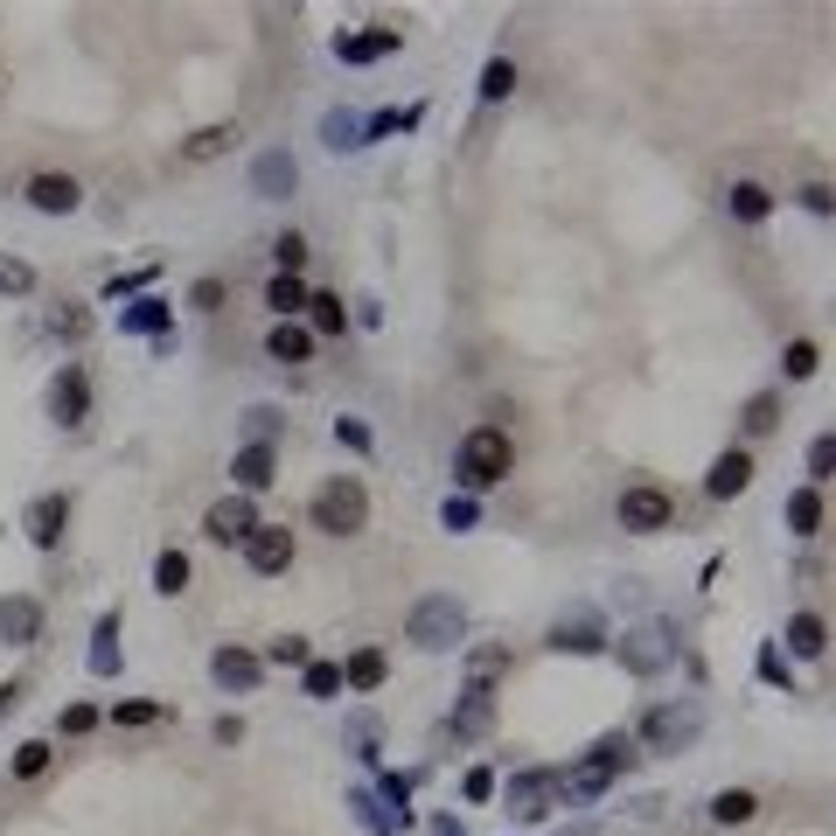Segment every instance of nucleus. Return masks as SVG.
<instances>
[{
	"instance_id": "3",
	"label": "nucleus",
	"mask_w": 836,
	"mask_h": 836,
	"mask_svg": "<svg viewBox=\"0 0 836 836\" xmlns=\"http://www.w3.org/2000/svg\"><path fill=\"white\" fill-rule=\"evenodd\" d=\"M635 759H641L635 732H606V739H593V753L565 774V794H606V788H614V774H627Z\"/></svg>"
},
{
	"instance_id": "35",
	"label": "nucleus",
	"mask_w": 836,
	"mask_h": 836,
	"mask_svg": "<svg viewBox=\"0 0 836 836\" xmlns=\"http://www.w3.org/2000/svg\"><path fill=\"white\" fill-rule=\"evenodd\" d=\"M502 670H509V649H474L467 655V683H474V690H488Z\"/></svg>"
},
{
	"instance_id": "5",
	"label": "nucleus",
	"mask_w": 836,
	"mask_h": 836,
	"mask_svg": "<svg viewBox=\"0 0 836 836\" xmlns=\"http://www.w3.org/2000/svg\"><path fill=\"white\" fill-rule=\"evenodd\" d=\"M502 802L516 809L523 823H537V815H550V809L565 802V774H558V767H523V774H509Z\"/></svg>"
},
{
	"instance_id": "15",
	"label": "nucleus",
	"mask_w": 836,
	"mask_h": 836,
	"mask_svg": "<svg viewBox=\"0 0 836 836\" xmlns=\"http://www.w3.org/2000/svg\"><path fill=\"white\" fill-rule=\"evenodd\" d=\"M209 676H217L223 690H258L265 662H258L252 649H217V655H209Z\"/></svg>"
},
{
	"instance_id": "42",
	"label": "nucleus",
	"mask_w": 836,
	"mask_h": 836,
	"mask_svg": "<svg viewBox=\"0 0 836 836\" xmlns=\"http://www.w3.org/2000/svg\"><path fill=\"white\" fill-rule=\"evenodd\" d=\"M272 258H279V272L300 279V265H307V237H300V231H279V237H272Z\"/></svg>"
},
{
	"instance_id": "52",
	"label": "nucleus",
	"mask_w": 836,
	"mask_h": 836,
	"mask_svg": "<svg viewBox=\"0 0 836 836\" xmlns=\"http://www.w3.org/2000/svg\"><path fill=\"white\" fill-rule=\"evenodd\" d=\"M829 202H836L829 182H809V188H802V209H815V217H829Z\"/></svg>"
},
{
	"instance_id": "34",
	"label": "nucleus",
	"mask_w": 836,
	"mask_h": 836,
	"mask_svg": "<svg viewBox=\"0 0 836 836\" xmlns=\"http://www.w3.org/2000/svg\"><path fill=\"white\" fill-rule=\"evenodd\" d=\"M49 335H56V341H84V335H91V314L78 307V300H63V307L49 314Z\"/></svg>"
},
{
	"instance_id": "55",
	"label": "nucleus",
	"mask_w": 836,
	"mask_h": 836,
	"mask_svg": "<svg viewBox=\"0 0 836 836\" xmlns=\"http://www.w3.org/2000/svg\"><path fill=\"white\" fill-rule=\"evenodd\" d=\"M432 836H461V823H446V815H440V823H432Z\"/></svg>"
},
{
	"instance_id": "26",
	"label": "nucleus",
	"mask_w": 836,
	"mask_h": 836,
	"mask_svg": "<svg viewBox=\"0 0 836 836\" xmlns=\"http://www.w3.org/2000/svg\"><path fill=\"white\" fill-rule=\"evenodd\" d=\"M725 209H732L739 223H767V217H774V196H767L759 182H732V188H725Z\"/></svg>"
},
{
	"instance_id": "16",
	"label": "nucleus",
	"mask_w": 836,
	"mask_h": 836,
	"mask_svg": "<svg viewBox=\"0 0 836 836\" xmlns=\"http://www.w3.org/2000/svg\"><path fill=\"white\" fill-rule=\"evenodd\" d=\"M35 635H43V606L22 600V593H14V600H0V641H8V649H28Z\"/></svg>"
},
{
	"instance_id": "11",
	"label": "nucleus",
	"mask_w": 836,
	"mask_h": 836,
	"mask_svg": "<svg viewBox=\"0 0 836 836\" xmlns=\"http://www.w3.org/2000/svg\"><path fill=\"white\" fill-rule=\"evenodd\" d=\"M49 411H56V426H84V411H91V376L78 363H63V376L49 384Z\"/></svg>"
},
{
	"instance_id": "2",
	"label": "nucleus",
	"mask_w": 836,
	"mask_h": 836,
	"mask_svg": "<svg viewBox=\"0 0 836 836\" xmlns=\"http://www.w3.org/2000/svg\"><path fill=\"white\" fill-rule=\"evenodd\" d=\"M307 523L321 530V537H356V530L370 523L363 481H356V474H328V481L314 488V502H307Z\"/></svg>"
},
{
	"instance_id": "45",
	"label": "nucleus",
	"mask_w": 836,
	"mask_h": 836,
	"mask_svg": "<svg viewBox=\"0 0 836 836\" xmlns=\"http://www.w3.org/2000/svg\"><path fill=\"white\" fill-rule=\"evenodd\" d=\"M829 461H836L829 432H823V440H809V488H823V481H829Z\"/></svg>"
},
{
	"instance_id": "19",
	"label": "nucleus",
	"mask_w": 836,
	"mask_h": 836,
	"mask_svg": "<svg viewBox=\"0 0 836 836\" xmlns=\"http://www.w3.org/2000/svg\"><path fill=\"white\" fill-rule=\"evenodd\" d=\"M405 35L397 28H363V35H335V56L341 63H376V56H397Z\"/></svg>"
},
{
	"instance_id": "46",
	"label": "nucleus",
	"mask_w": 836,
	"mask_h": 836,
	"mask_svg": "<svg viewBox=\"0 0 836 836\" xmlns=\"http://www.w3.org/2000/svg\"><path fill=\"white\" fill-rule=\"evenodd\" d=\"M335 440L341 446H349V453H370L376 440H370V426H363V418H335Z\"/></svg>"
},
{
	"instance_id": "39",
	"label": "nucleus",
	"mask_w": 836,
	"mask_h": 836,
	"mask_svg": "<svg viewBox=\"0 0 836 836\" xmlns=\"http://www.w3.org/2000/svg\"><path fill=\"white\" fill-rule=\"evenodd\" d=\"M112 641H119V614H105V620H98V649H91V670H98V676L119 670V649H112Z\"/></svg>"
},
{
	"instance_id": "10",
	"label": "nucleus",
	"mask_w": 836,
	"mask_h": 836,
	"mask_svg": "<svg viewBox=\"0 0 836 836\" xmlns=\"http://www.w3.org/2000/svg\"><path fill=\"white\" fill-rule=\"evenodd\" d=\"M231 496H265V488H272L279 481V453L272 446H237L231 453Z\"/></svg>"
},
{
	"instance_id": "38",
	"label": "nucleus",
	"mask_w": 836,
	"mask_h": 836,
	"mask_svg": "<svg viewBox=\"0 0 836 836\" xmlns=\"http://www.w3.org/2000/svg\"><path fill=\"white\" fill-rule=\"evenodd\" d=\"M321 132H328L335 154H341V147H363V119H356V112H328V119H321Z\"/></svg>"
},
{
	"instance_id": "53",
	"label": "nucleus",
	"mask_w": 836,
	"mask_h": 836,
	"mask_svg": "<svg viewBox=\"0 0 836 836\" xmlns=\"http://www.w3.org/2000/svg\"><path fill=\"white\" fill-rule=\"evenodd\" d=\"M488 794H496V774L474 767V774H467V802H488Z\"/></svg>"
},
{
	"instance_id": "49",
	"label": "nucleus",
	"mask_w": 836,
	"mask_h": 836,
	"mask_svg": "<svg viewBox=\"0 0 836 836\" xmlns=\"http://www.w3.org/2000/svg\"><path fill=\"white\" fill-rule=\"evenodd\" d=\"M28 287H35L28 265H22V258H0V293H28Z\"/></svg>"
},
{
	"instance_id": "51",
	"label": "nucleus",
	"mask_w": 836,
	"mask_h": 836,
	"mask_svg": "<svg viewBox=\"0 0 836 836\" xmlns=\"http://www.w3.org/2000/svg\"><path fill=\"white\" fill-rule=\"evenodd\" d=\"M91 725H98V711H91V705H70L63 718H56V732H70V739H78V732H91Z\"/></svg>"
},
{
	"instance_id": "9",
	"label": "nucleus",
	"mask_w": 836,
	"mask_h": 836,
	"mask_svg": "<svg viewBox=\"0 0 836 836\" xmlns=\"http://www.w3.org/2000/svg\"><path fill=\"white\" fill-rule=\"evenodd\" d=\"M252 530H258L252 496H223V502H209V516H202V537L209 544H244Z\"/></svg>"
},
{
	"instance_id": "50",
	"label": "nucleus",
	"mask_w": 836,
	"mask_h": 836,
	"mask_svg": "<svg viewBox=\"0 0 836 836\" xmlns=\"http://www.w3.org/2000/svg\"><path fill=\"white\" fill-rule=\"evenodd\" d=\"M440 523H446V530H474V502H467V496H446Z\"/></svg>"
},
{
	"instance_id": "12",
	"label": "nucleus",
	"mask_w": 836,
	"mask_h": 836,
	"mask_svg": "<svg viewBox=\"0 0 836 836\" xmlns=\"http://www.w3.org/2000/svg\"><path fill=\"white\" fill-rule=\"evenodd\" d=\"M63 523H70V496H35V502H28V544H35V550H56V544H63Z\"/></svg>"
},
{
	"instance_id": "33",
	"label": "nucleus",
	"mask_w": 836,
	"mask_h": 836,
	"mask_svg": "<svg viewBox=\"0 0 836 836\" xmlns=\"http://www.w3.org/2000/svg\"><path fill=\"white\" fill-rule=\"evenodd\" d=\"M154 593H167V600L188 593V558H182V550H161V558H154Z\"/></svg>"
},
{
	"instance_id": "17",
	"label": "nucleus",
	"mask_w": 836,
	"mask_h": 836,
	"mask_svg": "<svg viewBox=\"0 0 836 836\" xmlns=\"http://www.w3.org/2000/svg\"><path fill=\"white\" fill-rule=\"evenodd\" d=\"M237 140H244L237 126H196V132L182 140V161H188V167H202V161H223V154H237Z\"/></svg>"
},
{
	"instance_id": "44",
	"label": "nucleus",
	"mask_w": 836,
	"mask_h": 836,
	"mask_svg": "<svg viewBox=\"0 0 836 836\" xmlns=\"http://www.w3.org/2000/svg\"><path fill=\"white\" fill-rule=\"evenodd\" d=\"M244 432H252V446H272V432H279V411H272V405L244 411Z\"/></svg>"
},
{
	"instance_id": "30",
	"label": "nucleus",
	"mask_w": 836,
	"mask_h": 836,
	"mask_svg": "<svg viewBox=\"0 0 836 836\" xmlns=\"http://www.w3.org/2000/svg\"><path fill=\"white\" fill-rule=\"evenodd\" d=\"M119 328H126V335H161V328H167V300H154V293L132 300V307L119 314Z\"/></svg>"
},
{
	"instance_id": "28",
	"label": "nucleus",
	"mask_w": 836,
	"mask_h": 836,
	"mask_svg": "<svg viewBox=\"0 0 836 836\" xmlns=\"http://www.w3.org/2000/svg\"><path fill=\"white\" fill-rule=\"evenodd\" d=\"M788 649H794V655H809V662L823 655V649H829V627H823V614H794V620H788Z\"/></svg>"
},
{
	"instance_id": "47",
	"label": "nucleus",
	"mask_w": 836,
	"mask_h": 836,
	"mask_svg": "<svg viewBox=\"0 0 836 836\" xmlns=\"http://www.w3.org/2000/svg\"><path fill=\"white\" fill-rule=\"evenodd\" d=\"M188 307H196V314H217V307H223V279H196V287H188Z\"/></svg>"
},
{
	"instance_id": "24",
	"label": "nucleus",
	"mask_w": 836,
	"mask_h": 836,
	"mask_svg": "<svg viewBox=\"0 0 836 836\" xmlns=\"http://www.w3.org/2000/svg\"><path fill=\"white\" fill-rule=\"evenodd\" d=\"M384 676H391V655L384 649H356L349 662H341V690H376Z\"/></svg>"
},
{
	"instance_id": "7",
	"label": "nucleus",
	"mask_w": 836,
	"mask_h": 836,
	"mask_svg": "<svg viewBox=\"0 0 836 836\" xmlns=\"http://www.w3.org/2000/svg\"><path fill=\"white\" fill-rule=\"evenodd\" d=\"M614 523H620V530H635V537H655V530H670V523H676V502L662 496L655 481H635V488H620Z\"/></svg>"
},
{
	"instance_id": "48",
	"label": "nucleus",
	"mask_w": 836,
	"mask_h": 836,
	"mask_svg": "<svg viewBox=\"0 0 836 836\" xmlns=\"http://www.w3.org/2000/svg\"><path fill=\"white\" fill-rule=\"evenodd\" d=\"M788 376H815V363H823V356H815V341H788Z\"/></svg>"
},
{
	"instance_id": "20",
	"label": "nucleus",
	"mask_w": 836,
	"mask_h": 836,
	"mask_svg": "<svg viewBox=\"0 0 836 836\" xmlns=\"http://www.w3.org/2000/svg\"><path fill=\"white\" fill-rule=\"evenodd\" d=\"M488 725H496V690H474L467 683V697L453 705V739H481Z\"/></svg>"
},
{
	"instance_id": "43",
	"label": "nucleus",
	"mask_w": 836,
	"mask_h": 836,
	"mask_svg": "<svg viewBox=\"0 0 836 836\" xmlns=\"http://www.w3.org/2000/svg\"><path fill=\"white\" fill-rule=\"evenodd\" d=\"M154 718H167V705H147V697H132V705L112 711V725H154Z\"/></svg>"
},
{
	"instance_id": "37",
	"label": "nucleus",
	"mask_w": 836,
	"mask_h": 836,
	"mask_svg": "<svg viewBox=\"0 0 836 836\" xmlns=\"http://www.w3.org/2000/svg\"><path fill=\"white\" fill-rule=\"evenodd\" d=\"M509 91H516V63H509V56H496V63L481 70V98H488V105H502Z\"/></svg>"
},
{
	"instance_id": "18",
	"label": "nucleus",
	"mask_w": 836,
	"mask_h": 836,
	"mask_svg": "<svg viewBox=\"0 0 836 836\" xmlns=\"http://www.w3.org/2000/svg\"><path fill=\"white\" fill-rule=\"evenodd\" d=\"M550 649H572V655H600L606 649V627L593 620V614H572V620H558V627H550Z\"/></svg>"
},
{
	"instance_id": "54",
	"label": "nucleus",
	"mask_w": 836,
	"mask_h": 836,
	"mask_svg": "<svg viewBox=\"0 0 836 836\" xmlns=\"http://www.w3.org/2000/svg\"><path fill=\"white\" fill-rule=\"evenodd\" d=\"M14 697H22V690H14V683H0V711H14Z\"/></svg>"
},
{
	"instance_id": "25",
	"label": "nucleus",
	"mask_w": 836,
	"mask_h": 836,
	"mask_svg": "<svg viewBox=\"0 0 836 836\" xmlns=\"http://www.w3.org/2000/svg\"><path fill=\"white\" fill-rule=\"evenodd\" d=\"M293 182H300L293 154H258V167H252V188H258V196H293Z\"/></svg>"
},
{
	"instance_id": "13",
	"label": "nucleus",
	"mask_w": 836,
	"mask_h": 836,
	"mask_svg": "<svg viewBox=\"0 0 836 836\" xmlns=\"http://www.w3.org/2000/svg\"><path fill=\"white\" fill-rule=\"evenodd\" d=\"M753 488V453H718L711 461V474H705V496H718V502H732V496H746Z\"/></svg>"
},
{
	"instance_id": "8",
	"label": "nucleus",
	"mask_w": 836,
	"mask_h": 836,
	"mask_svg": "<svg viewBox=\"0 0 836 836\" xmlns=\"http://www.w3.org/2000/svg\"><path fill=\"white\" fill-rule=\"evenodd\" d=\"M293 558H300V544H293V530H287V523H258L252 537H244V565H252L258 579L293 572Z\"/></svg>"
},
{
	"instance_id": "29",
	"label": "nucleus",
	"mask_w": 836,
	"mask_h": 836,
	"mask_svg": "<svg viewBox=\"0 0 836 836\" xmlns=\"http://www.w3.org/2000/svg\"><path fill=\"white\" fill-rule=\"evenodd\" d=\"M265 307H272L279 321H293L300 307H307V287H300L293 272H272V287H265Z\"/></svg>"
},
{
	"instance_id": "32",
	"label": "nucleus",
	"mask_w": 836,
	"mask_h": 836,
	"mask_svg": "<svg viewBox=\"0 0 836 836\" xmlns=\"http://www.w3.org/2000/svg\"><path fill=\"white\" fill-rule=\"evenodd\" d=\"M258 662H272V670H307L314 662V649H307V635H279L272 649H265Z\"/></svg>"
},
{
	"instance_id": "1",
	"label": "nucleus",
	"mask_w": 836,
	"mask_h": 836,
	"mask_svg": "<svg viewBox=\"0 0 836 836\" xmlns=\"http://www.w3.org/2000/svg\"><path fill=\"white\" fill-rule=\"evenodd\" d=\"M509 467H516V446H509L502 426H474L453 446V481L461 488H496V481H509Z\"/></svg>"
},
{
	"instance_id": "21",
	"label": "nucleus",
	"mask_w": 836,
	"mask_h": 836,
	"mask_svg": "<svg viewBox=\"0 0 836 836\" xmlns=\"http://www.w3.org/2000/svg\"><path fill=\"white\" fill-rule=\"evenodd\" d=\"M265 356L293 370V363H307V356H314V335L300 328V321H272V335H265Z\"/></svg>"
},
{
	"instance_id": "14",
	"label": "nucleus",
	"mask_w": 836,
	"mask_h": 836,
	"mask_svg": "<svg viewBox=\"0 0 836 836\" xmlns=\"http://www.w3.org/2000/svg\"><path fill=\"white\" fill-rule=\"evenodd\" d=\"M22 196H28L35 209H43V217H70V209L84 202V188L70 182V175H28V188H22Z\"/></svg>"
},
{
	"instance_id": "4",
	"label": "nucleus",
	"mask_w": 836,
	"mask_h": 836,
	"mask_svg": "<svg viewBox=\"0 0 836 836\" xmlns=\"http://www.w3.org/2000/svg\"><path fill=\"white\" fill-rule=\"evenodd\" d=\"M461 635H467V614H461V600H453V593H426L411 606V620H405V641H411V649H432V655L453 649Z\"/></svg>"
},
{
	"instance_id": "41",
	"label": "nucleus",
	"mask_w": 836,
	"mask_h": 836,
	"mask_svg": "<svg viewBox=\"0 0 836 836\" xmlns=\"http://www.w3.org/2000/svg\"><path fill=\"white\" fill-rule=\"evenodd\" d=\"M774 426H781V397H774V391H759L753 405H746V432L759 440V432H774Z\"/></svg>"
},
{
	"instance_id": "6",
	"label": "nucleus",
	"mask_w": 836,
	"mask_h": 836,
	"mask_svg": "<svg viewBox=\"0 0 836 836\" xmlns=\"http://www.w3.org/2000/svg\"><path fill=\"white\" fill-rule=\"evenodd\" d=\"M697 732H705V718H697L690 705H655L649 718H641L635 746H649V753H683V746H697Z\"/></svg>"
},
{
	"instance_id": "36",
	"label": "nucleus",
	"mask_w": 836,
	"mask_h": 836,
	"mask_svg": "<svg viewBox=\"0 0 836 836\" xmlns=\"http://www.w3.org/2000/svg\"><path fill=\"white\" fill-rule=\"evenodd\" d=\"M300 683H307V697H321V705H328V697H341V662H307V670H300Z\"/></svg>"
},
{
	"instance_id": "40",
	"label": "nucleus",
	"mask_w": 836,
	"mask_h": 836,
	"mask_svg": "<svg viewBox=\"0 0 836 836\" xmlns=\"http://www.w3.org/2000/svg\"><path fill=\"white\" fill-rule=\"evenodd\" d=\"M43 767H49V739H22L14 746V781H35Z\"/></svg>"
},
{
	"instance_id": "27",
	"label": "nucleus",
	"mask_w": 836,
	"mask_h": 836,
	"mask_svg": "<svg viewBox=\"0 0 836 836\" xmlns=\"http://www.w3.org/2000/svg\"><path fill=\"white\" fill-rule=\"evenodd\" d=\"M341 328H349L341 293H307V335H341Z\"/></svg>"
},
{
	"instance_id": "31",
	"label": "nucleus",
	"mask_w": 836,
	"mask_h": 836,
	"mask_svg": "<svg viewBox=\"0 0 836 836\" xmlns=\"http://www.w3.org/2000/svg\"><path fill=\"white\" fill-rule=\"evenodd\" d=\"M753 815H759V794H753V788L711 794V823H753Z\"/></svg>"
},
{
	"instance_id": "22",
	"label": "nucleus",
	"mask_w": 836,
	"mask_h": 836,
	"mask_svg": "<svg viewBox=\"0 0 836 836\" xmlns=\"http://www.w3.org/2000/svg\"><path fill=\"white\" fill-rule=\"evenodd\" d=\"M620 662H627L635 676H655L662 662H670V649H662L655 627H641V635H620Z\"/></svg>"
},
{
	"instance_id": "23",
	"label": "nucleus",
	"mask_w": 836,
	"mask_h": 836,
	"mask_svg": "<svg viewBox=\"0 0 836 836\" xmlns=\"http://www.w3.org/2000/svg\"><path fill=\"white\" fill-rule=\"evenodd\" d=\"M781 523H788V537H815V530H823V488H794Z\"/></svg>"
}]
</instances>
